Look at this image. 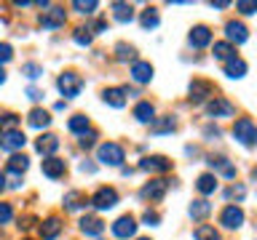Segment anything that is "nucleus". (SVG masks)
<instances>
[{"label":"nucleus","mask_w":257,"mask_h":240,"mask_svg":"<svg viewBox=\"0 0 257 240\" xmlns=\"http://www.w3.org/2000/svg\"><path fill=\"white\" fill-rule=\"evenodd\" d=\"M91 203H94V208H99V211H107V208H112V206L118 203V192L112 190V187H99V190L94 192Z\"/></svg>","instance_id":"4"},{"label":"nucleus","mask_w":257,"mask_h":240,"mask_svg":"<svg viewBox=\"0 0 257 240\" xmlns=\"http://www.w3.org/2000/svg\"><path fill=\"white\" fill-rule=\"evenodd\" d=\"M115 59L118 62H134L137 59V48L134 46H126V43H118L115 46Z\"/></svg>","instance_id":"29"},{"label":"nucleus","mask_w":257,"mask_h":240,"mask_svg":"<svg viewBox=\"0 0 257 240\" xmlns=\"http://www.w3.org/2000/svg\"><path fill=\"white\" fill-rule=\"evenodd\" d=\"M123 158H126V152L115 142H104V144H99V150H96V160H99L102 166H120Z\"/></svg>","instance_id":"1"},{"label":"nucleus","mask_w":257,"mask_h":240,"mask_svg":"<svg viewBox=\"0 0 257 240\" xmlns=\"http://www.w3.org/2000/svg\"><path fill=\"white\" fill-rule=\"evenodd\" d=\"M27 123H30L32 128H46V126H51V115H48L46 110H40V107H35V110L30 112Z\"/></svg>","instance_id":"25"},{"label":"nucleus","mask_w":257,"mask_h":240,"mask_svg":"<svg viewBox=\"0 0 257 240\" xmlns=\"http://www.w3.org/2000/svg\"><path fill=\"white\" fill-rule=\"evenodd\" d=\"M14 59V48L8 46V43H0V64H6V62H11Z\"/></svg>","instance_id":"41"},{"label":"nucleus","mask_w":257,"mask_h":240,"mask_svg":"<svg viewBox=\"0 0 257 240\" xmlns=\"http://www.w3.org/2000/svg\"><path fill=\"white\" fill-rule=\"evenodd\" d=\"M0 120H3V123L8 126V131H11V128H14L16 123H19V118H16V115H11V112H6V115L0 118Z\"/></svg>","instance_id":"45"},{"label":"nucleus","mask_w":257,"mask_h":240,"mask_svg":"<svg viewBox=\"0 0 257 240\" xmlns=\"http://www.w3.org/2000/svg\"><path fill=\"white\" fill-rule=\"evenodd\" d=\"M236 8H238V11L241 14H257V0H238V3H236Z\"/></svg>","instance_id":"38"},{"label":"nucleus","mask_w":257,"mask_h":240,"mask_svg":"<svg viewBox=\"0 0 257 240\" xmlns=\"http://www.w3.org/2000/svg\"><path fill=\"white\" fill-rule=\"evenodd\" d=\"M140 22H142V27H145V30H156V27H158V22H161V19H158V11H156V8H148V11L142 14V19H140Z\"/></svg>","instance_id":"34"},{"label":"nucleus","mask_w":257,"mask_h":240,"mask_svg":"<svg viewBox=\"0 0 257 240\" xmlns=\"http://www.w3.org/2000/svg\"><path fill=\"white\" fill-rule=\"evenodd\" d=\"M209 96H212V86H209L206 80H193L190 83V99L198 104V102L209 99Z\"/></svg>","instance_id":"16"},{"label":"nucleus","mask_w":257,"mask_h":240,"mask_svg":"<svg viewBox=\"0 0 257 240\" xmlns=\"http://www.w3.org/2000/svg\"><path fill=\"white\" fill-rule=\"evenodd\" d=\"M142 222L148 224V227H156V224L161 222V216H158L156 211H145V216H142Z\"/></svg>","instance_id":"43"},{"label":"nucleus","mask_w":257,"mask_h":240,"mask_svg":"<svg viewBox=\"0 0 257 240\" xmlns=\"http://www.w3.org/2000/svg\"><path fill=\"white\" fill-rule=\"evenodd\" d=\"M22 72H24L30 80H35V78L43 75V67H40V64H35V62H30V64H24V67H22Z\"/></svg>","instance_id":"37"},{"label":"nucleus","mask_w":257,"mask_h":240,"mask_svg":"<svg viewBox=\"0 0 257 240\" xmlns=\"http://www.w3.org/2000/svg\"><path fill=\"white\" fill-rule=\"evenodd\" d=\"M174 128H177V123H174V118L169 115V118L156 120V123L150 126V131H153V134H169V131H174Z\"/></svg>","instance_id":"31"},{"label":"nucleus","mask_w":257,"mask_h":240,"mask_svg":"<svg viewBox=\"0 0 257 240\" xmlns=\"http://www.w3.org/2000/svg\"><path fill=\"white\" fill-rule=\"evenodd\" d=\"M134 118L140 120V123H153V120H156V107H153L150 102H140L134 107Z\"/></svg>","instance_id":"23"},{"label":"nucleus","mask_w":257,"mask_h":240,"mask_svg":"<svg viewBox=\"0 0 257 240\" xmlns=\"http://www.w3.org/2000/svg\"><path fill=\"white\" fill-rule=\"evenodd\" d=\"M225 75L228 78H244L246 75V62L238 59V56H230V59L225 62Z\"/></svg>","instance_id":"19"},{"label":"nucleus","mask_w":257,"mask_h":240,"mask_svg":"<svg viewBox=\"0 0 257 240\" xmlns=\"http://www.w3.org/2000/svg\"><path fill=\"white\" fill-rule=\"evenodd\" d=\"M230 56H236L233 54V48H230V43L225 40V43H214V59H220V62H228Z\"/></svg>","instance_id":"35"},{"label":"nucleus","mask_w":257,"mask_h":240,"mask_svg":"<svg viewBox=\"0 0 257 240\" xmlns=\"http://www.w3.org/2000/svg\"><path fill=\"white\" fill-rule=\"evenodd\" d=\"M27 96H30L32 102H40V99H43L46 94H43V91H38V88H30V91H27Z\"/></svg>","instance_id":"46"},{"label":"nucleus","mask_w":257,"mask_h":240,"mask_svg":"<svg viewBox=\"0 0 257 240\" xmlns=\"http://www.w3.org/2000/svg\"><path fill=\"white\" fill-rule=\"evenodd\" d=\"M188 40H190L193 48H204V46L212 43V30L204 27V24H198V27L190 30V38H188Z\"/></svg>","instance_id":"12"},{"label":"nucleus","mask_w":257,"mask_h":240,"mask_svg":"<svg viewBox=\"0 0 257 240\" xmlns=\"http://www.w3.org/2000/svg\"><path fill=\"white\" fill-rule=\"evenodd\" d=\"M254 179H257V166H254Z\"/></svg>","instance_id":"53"},{"label":"nucleus","mask_w":257,"mask_h":240,"mask_svg":"<svg viewBox=\"0 0 257 240\" xmlns=\"http://www.w3.org/2000/svg\"><path fill=\"white\" fill-rule=\"evenodd\" d=\"M30 168V158L27 155H22V152H14L11 158H8V174H16V176H22L24 171Z\"/></svg>","instance_id":"17"},{"label":"nucleus","mask_w":257,"mask_h":240,"mask_svg":"<svg viewBox=\"0 0 257 240\" xmlns=\"http://www.w3.org/2000/svg\"><path fill=\"white\" fill-rule=\"evenodd\" d=\"M80 230H83L86 235H102L104 222L99 219V216H83V219H80Z\"/></svg>","instance_id":"20"},{"label":"nucleus","mask_w":257,"mask_h":240,"mask_svg":"<svg viewBox=\"0 0 257 240\" xmlns=\"http://www.w3.org/2000/svg\"><path fill=\"white\" fill-rule=\"evenodd\" d=\"M212 6H214V8H228L230 3H228V0H217V3H212Z\"/></svg>","instance_id":"50"},{"label":"nucleus","mask_w":257,"mask_h":240,"mask_svg":"<svg viewBox=\"0 0 257 240\" xmlns=\"http://www.w3.org/2000/svg\"><path fill=\"white\" fill-rule=\"evenodd\" d=\"M193 238L196 240H220V232H217L212 224H201V227H196V232H193Z\"/></svg>","instance_id":"28"},{"label":"nucleus","mask_w":257,"mask_h":240,"mask_svg":"<svg viewBox=\"0 0 257 240\" xmlns=\"http://www.w3.org/2000/svg\"><path fill=\"white\" fill-rule=\"evenodd\" d=\"M64 171H67L64 160H59V158H46L43 160V174L48 176V179H62Z\"/></svg>","instance_id":"13"},{"label":"nucleus","mask_w":257,"mask_h":240,"mask_svg":"<svg viewBox=\"0 0 257 240\" xmlns=\"http://www.w3.org/2000/svg\"><path fill=\"white\" fill-rule=\"evenodd\" d=\"M233 139L241 142L244 147H252V144H257V126L249 118L236 120V123H233Z\"/></svg>","instance_id":"2"},{"label":"nucleus","mask_w":257,"mask_h":240,"mask_svg":"<svg viewBox=\"0 0 257 240\" xmlns=\"http://www.w3.org/2000/svg\"><path fill=\"white\" fill-rule=\"evenodd\" d=\"M196 190L201 192V195H212V192L217 190V176L214 174H201L198 182H196Z\"/></svg>","instance_id":"24"},{"label":"nucleus","mask_w":257,"mask_h":240,"mask_svg":"<svg viewBox=\"0 0 257 240\" xmlns=\"http://www.w3.org/2000/svg\"><path fill=\"white\" fill-rule=\"evenodd\" d=\"M6 83V72H3V67H0V86Z\"/></svg>","instance_id":"51"},{"label":"nucleus","mask_w":257,"mask_h":240,"mask_svg":"<svg viewBox=\"0 0 257 240\" xmlns=\"http://www.w3.org/2000/svg\"><path fill=\"white\" fill-rule=\"evenodd\" d=\"M59 232H62V222L56 219V216H48V219L40 224V238L43 240H54Z\"/></svg>","instance_id":"18"},{"label":"nucleus","mask_w":257,"mask_h":240,"mask_svg":"<svg viewBox=\"0 0 257 240\" xmlns=\"http://www.w3.org/2000/svg\"><path fill=\"white\" fill-rule=\"evenodd\" d=\"M134 232H137V222H134V216H120V219L112 224V235L120 238V240H128V238H134Z\"/></svg>","instance_id":"9"},{"label":"nucleus","mask_w":257,"mask_h":240,"mask_svg":"<svg viewBox=\"0 0 257 240\" xmlns=\"http://www.w3.org/2000/svg\"><path fill=\"white\" fill-rule=\"evenodd\" d=\"M206 112L212 118H230V115H236V107H233L228 99H222V96H214V99L206 104Z\"/></svg>","instance_id":"5"},{"label":"nucleus","mask_w":257,"mask_h":240,"mask_svg":"<svg viewBox=\"0 0 257 240\" xmlns=\"http://www.w3.org/2000/svg\"><path fill=\"white\" fill-rule=\"evenodd\" d=\"M153 78V64L148 62H134L132 64V80L134 83H150Z\"/></svg>","instance_id":"15"},{"label":"nucleus","mask_w":257,"mask_h":240,"mask_svg":"<svg viewBox=\"0 0 257 240\" xmlns=\"http://www.w3.org/2000/svg\"><path fill=\"white\" fill-rule=\"evenodd\" d=\"M3 187H6V176L0 174V192H3Z\"/></svg>","instance_id":"52"},{"label":"nucleus","mask_w":257,"mask_h":240,"mask_svg":"<svg viewBox=\"0 0 257 240\" xmlns=\"http://www.w3.org/2000/svg\"><path fill=\"white\" fill-rule=\"evenodd\" d=\"M72 38H75L78 46H91V30H88V27H78Z\"/></svg>","instance_id":"36"},{"label":"nucleus","mask_w":257,"mask_h":240,"mask_svg":"<svg viewBox=\"0 0 257 240\" xmlns=\"http://www.w3.org/2000/svg\"><path fill=\"white\" fill-rule=\"evenodd\" d=\"M204 134H206V136H220V128H212V126H206V128H204Z\"/></svg>","instance_id":"47"},{"label":"nucleus","mask_w":257,"mask_h":240,"mask_svg":"<svg viewBox=\"0 0 257 240\" xmlns=\"http://www.w3.org/2000/svg\"><path fill=\"white\" fill-rule=\"evenodd\" d=\"M209 166H212V168H220L222 176H228V179H233V176H236V168H233L225 158H209Z\"/></svg>","instance_id":"32"},{"label":"nucleus","mask_w":257,"mask_h":240,"mask_svg":"<svg viewBox=\"0 0 257 240\" xmlns=\"http://www.w3.org/2000/svg\"><path fill=\"white\" fill-rule=\"evenodd\" d=\"M67 128H70L72 134H86V131H88V118H86V115H75V118H70Z\"/></svg>","instance_id":"33"},{"label":"nucleus","mask_w":257,"mask_h":240,"mask_svg":"<svg viewBox=\"0 0 257 240\" xmlns=\"http://www.w3.org/2000/svg\"><path fill=\"white\" fill-rule=\"evenodd\" d=\"M140 240H150V238H140Z\"/></svg>","instance_id":"54"},{"label":"nucleus","mask_w":257,"mask_h":240,"mask_svg":"<svg viewBox=\"0 0 257 240\" xmlns=\"http://www.w3.org/2000/svg\"><path fill=\"white\" fill-rule=\"evenodd\" d=\"M24 144H27V136H24L22 131H16V128L6 131L3 139H0V147H3L6 152H16V150H22Z\"/></svg>","instance_id":"8"},{"label":"nucleus","mask_w":257,"mask_h":240,"mask_svg":"<svg viewBox=\"0 0 257 240\" xmlns=\"http://www.w3.org/2000/svg\"><path fill=\"white\" fill-rule=\"evenodd\" d=\"M112 16H115L118 22H132L134 19V8L126 6V3H112Z\"/></svg>","instance_id":"27"},{"label":"nucleus","mask_w":257,"mask_h":240,"mask_svg":"<svg viewBox=\"0 0 257 240\" xmlns=\"http://www.w3.org/2000/svg\"><path fill=\"white\" fill-rule=\"evenodd\" d=\"M220 224L228 230H238L244 224V211L238 206H225V211L220 214Z\"/></svg>","instance_id":"6"},{"label":"nucleus","mask_w":257,"mask_h":240,"mask_svg":"<svg viewBox=\"0 0 257 240\" xmlns=\"http://www.w3.org/2000/svg\"><path fill=\"white\" fill-rule=\"evenodd\" d=\"M56 88L62 91V96L75 99L80 94V88H83V78H80L78 72H64V75H59V80H56Z\"/></svg>","instance_id":"3"},{"label":"nucleus","mask_w":257,"mask_h":240,"mask_svg":"<svg viewBox=\"0 0 257 240\" xmlns=\"http://www.w3.org/2000/svg\"><path fill=\"white\" fill-rule=\"evenodd\" d=\"M80 171H86V174H94V166H91V163H80Z\"/></svg>","instance_id":"49"},{"label":"nucleus","mask_w":257,"mask_h":240,"mask_svg":"<svg viewBox=\"0 0 257 240\" xmlns=\"http://www.w3.org/2000/svg\"><path fill=\"white\" fill-rule=\"evenodd\" d=\"M64 19H67V16H64L62 8H51V11L40 14V27H43V30H56V27H62V24H64Z\"/></svg>","instance_id":"10"},{"label":"nucleus","mask_w":257,"mask_h":240,"mask_svg":"<svg viewBox=\"0 0 257 240\" xmlns=\"http://www.w3.org/2000/svg\"><path fill=\"white\" fill-rule=\"evenodd\" d=\"M35 147L40 155H51V152L59 150V139H56L54 134H46V136H40V139L35 142Z\"/></svg>","instance_id":"22"},{"label":"nucleus","mask_w":257,"mask_h":240,"mask_svg":"<svg viewBox=\"0 0 257 240\" xmlns=\"http://www.w3.org/2000/svg\"><path fill=\"white\" fill-rule=\"evenodd\" d=\"M14 219V208L11 203H0V224H8Z\"/></svg>","instance_id":"39"},{"label":"nucleus","mask_w":257,"mask_h":240,"mask_svg":"<svg viewBox=\"0 0 257 240\" xmlns=\"http://www.w3.org/2000/svg\"><path fill=\"white\" fill-rule=\"evenodd\" d=\"M94 30H96V32H104V30H107V22H102V19H99V22L94 24Z\"/></svg>","instance_id":"48"},{"label":"nucleus","mask_w":257,"mask_h":240,"mask_svg":"<svg viewBox=\"0 0 257 240\" xmlns=\"http://www.w3.org/2000/svg\"><path fill=\"white\" fill-rule=\"evenodd\" d=\"M244 192H246V190L241 187V184H233V187L225 192V195H228V198H238V200H241V198H244Z\"/></svg>","instance_id":"44"},{"label":"nucleus","mask_w":257,"mask_h":240,"mask_svg":"<svg viewBox=\"0 0 257 240\" xmlns=\"http://www.w3.org/2000/svg\"><path fill=\"white\" fill-rule=\"evenodd\" d=\"M140 168L142 171H150V174H164L172 168V160H166L164 155H150V158L140 160Z\"/></svg>","instance_id":"7"},{"label":"nucleus","mask_w":257,"mask_h":240,"mask_svg":"<svg viewBox=\"0 0 257 240\" xmlns=\"http://www.w3.org/2000/svg\"><path fill=\"white\" fill-rule=\"evenodd\" d=\"M94 139H96V134H94V131H86V134H80V147H83V150L94 147Z\"/></svg>","instance_id":"42"},{"label":"nucleus","mask_w":257,"mask_h":240,"mask_svg":"<svg viewBox=\"0 0 257 240\" xmlns=\"http://www.w3.org/2000/svg\"><path fill=\"white\" fill-rule=\"evenodd\" d=\"M166 190H169V179H156V182H148L142 187V198H148V200H161L166 195Z\"/></svg>","instance_id":"11"},{"label":"nucleus","mask_w":257,"mask_h":240,"mask_svg":"<svg viewBox=\"0 0 257 240\" xmlns=\"http://www.w3.org/2000/svg\"><path fill=\"white\" fill-rule=\"evenodd\" d=\"M80 206H86V195H80V192H67L64 195V208L67 211H78Z\"/></svg>","instance_id":"30"},{"label":"nucleus","mask_w":257,"mask_h":240,"mask_svg":"<svg viewBox=\"0 0 257 240\" xmlns=\"http://www.w3.org/2000/svg\"><path fill=\"white\" fill-rule=\"evenodd\" d=\"M102 99H104V104H110V107L120 110V107L126 104V94H123V88H107V91L102 94Z\"/></svg>","instance_id":"21"},{"label":"nucleus","mask_w":257,"mask_h":240,"mask_svg":"<svg viewBox=\"0 0 257 240\" xmlns=\"http://www.w3.org/2000/svg\"><path fill=\"white\" fill-rule=\"evenodd\" d=\"M72 8H78L80 14H94L96 3H94V0H88V3H83V0H75V3H72Z\"/></svg>","instance_id":"40"},{"label":"nucleus","mask_w":257,"mask_h":240,"mask_svg":"<svg viewBox=\"0 0 257 240\" xmlns=\"http://www.w3.org/2000/svg\"><path fill=\"white\" fill-rule=\"evenodd\" d=\"M209 211H212V206H209L206 200H193V203H190V216H193L196 222L206 219V216H209Z\"/></svg>","instance_id":"26"},{"label":"nucleus","mask_w":257,"mask_h":240,"mask_svg":"<svg viewBox=\"0 0 257 240\" xmlns=\"http://www.w3.org/2000/svg\"><path fill=\"white\" fill-rule=\"evenodd\" d=\"M225 35H228V43H244L249 38V32L241 22H228L225 24Z\"/></svg>","instance_id":"14"}]
</instances>
